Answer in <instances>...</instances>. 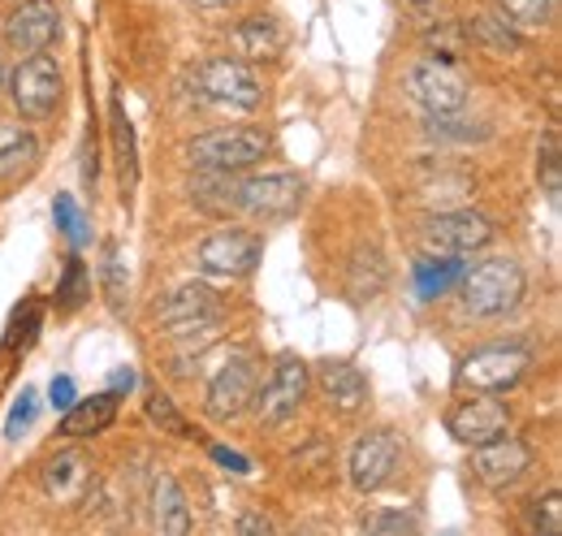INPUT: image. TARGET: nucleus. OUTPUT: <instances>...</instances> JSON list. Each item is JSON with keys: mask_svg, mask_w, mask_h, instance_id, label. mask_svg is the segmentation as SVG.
Instances as JSON below:
<instances>
[{"mask_svg": "<svg viewBox=\"0 0 562 536\" xmlns=\"http://www.w3.org/2000/svg\"><path fill=\"white\" fill-rule=\"evenodd\" d=\"M459 294H463V312L468 316H481V321L510 316L524 303V268L515 260H506V256L485 260V265H476L463 277Z\"/></svg>", "mask_w": 562, "mask_h": 536, "instance_id": "nucleus-1", "label": "nucleus"}, {"mask_svg": "<svg viewBox=\"0 0 562 536\" xmlns=\"http://www.w3.org/2000/svg\"><path fill=\"white\" fill-rule=\"evenodd\" d=\"M273 152V138L260 126H225V131L200 134L187 156L195 169H221V174H243L251 165H260Z\"/></svg>", "mask_w": 562, "mask_h": 536, "instance_id": "nucleus-2", "label": "nucleus"}, {"mask_svg": "<svg viewBox=\"0 0 562 536\" xmlns=\"http://www.w3.org/2000/svg\"><path fill=\"white\" fill-rule=\"evenodd\" d=\"M424 252L428 256H472L481 247L493 243V221L485 212H472V208H454V212H437L428 216L420 230Z\"/></svg>", "mask_w": 562, "mask_h": 536, "instance_id": "nucleus-3", "label": "nucleus"}, {"mask_svg": "<svg viewBox=\"0 0 562 536\" xmlns=\"http://www.w3.org/2000/svg\"><path fill=\"white\" fill-rule=\"evenodd\" d=\"M532 355L524 346H481L459 364V386L472 394H502L524 381Z\"/></svg>", "mask_w": 562, "mask_h": 536, "instance_id": "nucleus-4", "label": "nucleus"}, {"mask_svg": "<svg viewBox=\"0 0 562 536\" xmlns=\"http://www.w3.org/2000/svg\"><path fill=\"white\" fill-rule=\"evenodd\" d=\"M61 69L53 66L48 57H22L13 74H9V96H13V104H18V113L22 118H31V122H44V118H53L57 113V104H61Z\"/></svg>", "mask_w": 562, "mask_h": 536, "instance_id": "nucleus-5", "label": "nucleus"}, {"mask_svg": "<svg viewBox=\"0 0 562 536\" xmlns=\"http://www.w3.org/2000/svg\"><path fill=\"white\" fill-rule=\"evenodd\" d=\"M256 390H260V364L251 350H234L209 386V415L212 420H238L251 402H256Z\"/></svg>", "mask_w": 562, "mask_h": 536, "instance_id": "nucleus-6", "label": "nucleus"}, {"mask_svg": "<svg viewBox=\"0 0 562 536\" xmlns=\"http://www.w3.org/2000/svg\"><path fill=\"white\" fill-rule=\"evenodd\" d=\"M195 87L209 96L212 104H225V109H256L265 100L260 78L238 57H209L195 69Z\"/></svg>", "mask_w": 562, "mask_h": 536, "instance_id": "nucleus-7", "label": "nucleus"}, {"mask_svg": "<svg viewBox=\"0 0 562 536\" xmlns=\"http://www.w3.org/2000/svg\"><path fill=\"white\" fill-rule=\"evenodd\" d=\"M307 182L299 174H265V178H238V208L256 221H285L303 208Z\"/></svg>", "mask_w": 562, "mask_h": 536, "instance_id": "nucleus-8", "label": "nucleus"}, {"mask_svg": "<svg viewBox=\"0 0 562 536\" xmlns=\"http://www.w3.org/2000/svg\"><path fill=\"white\" fill-rule=\"evenodd\" d=\"M307 390H312V372L299 355H281L273 377L256 390V411L265 424H285L299 415V406L307 402Z\"/></svg>", "mask_w": 562, "mask_h": 536, "instance_id": "nucleus-9", "label": "nucleus"}, {"mask_svg": "<svg viewBox=\"0 0 562 536\" xmlns=\"http://www.w3.org/2000/svg\"><path fill=\"white\" fill-rule=\"evenodd\" d=\"M407 96L428 113H459L468 104V78L450 62L424 57L407 69Z\"/></svg>", "mask_w": 562, "mask_h": 536, "instance_id": "nucleus-10", "label": "nucleus"}, {"mask_svg": "<svg viewBox=\"0 0 562 536\" xmlns=\"http://www.w3.org/2000/svg\"><path fill=\"white\" fill-rule=\"evenodd\" d=\"M260 252H265L260 234H251V230H216L212 238L200 243L195 265L212 272V277H247L251 268L260 265Z\"/></svg>", "mask_w": 562, "mask_h": 536, "instance_id": "nucleus-11", "label": "nucleus"}, {"mask_svg": "<svg viewBox=\"0 0 562 536\" xmlns=\"http://www.w3.org/2000/svg\"><path fill=\"white\" fill-rule=\"evenodd\" d=\"M160 325L173 330V337L216 334V325H221V294L212 286H204V281H191V286L173 290L169 303L160 308Z\"/></svg>", "mask_w": 562, "mask_h": 536, "instance_id": "nucleus-12", "label": "nucleus"}, {"mask_svg": "<svg viewBox=\"0 0 562 536\" xmlns=\"http://www.w3.org/2000/svg\"><path fill=\"white\" fill-rule=\"evenodd\" d=\"M57 35H61V13H57L53 0H22V4L4 18V44H9L18 57L44 53Z\"/></svg>", "mask_w": 562, "mask_h": 536, "instance_id": "nucleus-13", "label": "nucleus"}, {"mask_svg": "<svg viewBox=\"0 0 562 536\" xmlns=\"http://www.w3.org/2000/svg\"><path fill=\"white\" fill-rule=\"evenodd\" d=\"M528 468H532V450H528L519 437L497 433V437H490V442L472 446V471H476V480L490 484V489L515 484Z\"/></svg>", "mask_w": 562, "mask_h": 536, "instance_id": "nucleus-14", "label": "nucleus"}, {"mask_svg": "<svg viewBox=\"0 0 562 536\" xmlns=\"http://www.w3.org/2000/svg\"><path fill=\"white\" fill-rule=\"evenodd\" d=\"M398 468V437L390 428H372L359 437L351 450V484L359 493H376L381 484H390V476Z\"/></svg>", "mask_w": 562, "mask_h": 536, "instance_id": "nucleus-15", "label": "nucleus"}, {"mask_svg": "<svg viewBox=\"0 0 562 536\" xmlns=\"http://www.w3.org/2000/svg\"><path fill=\"white\" fill-rule=\"evenodd\" d=\"M506 424H510V411L490 394H472L446 415V428L459 446H481L497 433H506Z\"/></svg>", "mask_w": 562, "mask_h": 536, "instance_id": "nucleus-16", "label": "nucleus"}, {"mask_svg": "<svg viewBox=\"0 0 562 536\" xmlns=\"http://www.w3.org/2000/svg\"><path fill=\"white\" fill-rule=\"evenodd\" d=\"M316 381H321V394L329 399V406H338L342 415H355L368 402V381L347 359H325L316 368Z\"/></svg>", "mask_w": 562, "mask_h": 536, "instance_id": "nucleus-17", "label": "nucleus"}, {"mask_svg": "<svg viewBox=\"0 0 562 536\" xmlns=\"http://www.w3.org/2000/svg\"><path fill=\"white\" fill-rule=\"evenodd\" d=\"M44 489H48V498H57L66 506H78L87 498V489H91V464L82 455H74V450L57 455L44 468Z\"/></svg>", "mask_w": 562, "mask_h": 536, "instance_id": "nucleus-18", "label": "nucleus"}, {"mask_svg": "<svg viewBox=\"0 0 562 536\" xmlns=\"http://www.w3.org/2000/svg\"><path fill=\"white\" fill-rule=\"evenodd\" d=\"M151 515H156V528L160 533H191V511H187V493L182 484L169 476V471H156L151 480Z\"/></svg>", "mask_w": 562, "mask_h": 536, "instance_id": "nucleus-19", "label": "nucleus"}, {"mask_svg": "<svg viewBox=\"0 0 562 536\" xmlns=\"http://www.w3.org/2000/svg\"><path fill=\"white\" fill-rule=\"evenodd\" d=\"M117 420V394H95V399H74L61 415V437H95Z\"/></svg>", "mask_w": 562, "mask_h": 536, "instance_id": "nucleus-20", "label": "nucleus"}, {"mask_svg": "<svg viewBox=\"0 0 562 536\" xmlns=\"http://www.w3.org/2000/svg\"><path fill=\"white\" fill-rule=\"evenodd\" d=\"M191 203L209 216H238V178L234 174H221V169H204L195 182H191Z\"/></svg>", "mask_w": 562, "mask_h": 536, "instance_id": "nucleus-21", "label": "nucleus"}, {"mask_svg": "<svg viewBox=\"0 0 562 536\" xmlns=\"http://www.w3.org/2000/svg\"><path fill=\"white\" fill-rule=\"evenodd\" d=\"M234 44H238V57L243 62H273L281 53L278 22L273 18H247V22H238Z\"/></svg>", "mask_w": 562, "mask_h": 536, "instance_id": "nucleus-22", "label": "nucleus"}, {"mask_svg": "<svg viewBox=\"0 0 562 536\" xmlns=\"http://www.w3.org/2000/svg\"><path fill=\"white\" fill-rule=\"evenodd\" d=\"M35 156H40V143L26 126H0V182L31 169Z\"/></svg>", "mask_w": 562, "mask_h": 536, "instance_id": "nucleus-23", "label": "nucleus"}, {"mask_svg": "<svg viewBox=\"0 0 562 536\" xmlns=\"http://www.w3.org/2000/svg\"><path fill=\"white\" fill-rule=\"evenodd\" d=\"M113 152H117V174H122V191L131 200L135 182H139V160H135V126L122 109V100H113Z\"/></svg>", "mask_w": 562, "mask_h": 536, "instance_id": "nucleus-24", "label": "nucleus"}, {"mask_svg": "<svg viewBox=\"0 0 562 536\" xmlns=\"http://www.w3.org/2000/svg\"><path fill=\"white\" fill-rule=\"evenodd\" d=\"M385 290V260L376 247H359L351 260V294L355 303H368Z\"/></svg>", "mask_w": 562, "mask_h": 536, "instance_id": "nucleus-25", "label": "nucleus"}, {"mask_svg": "<svg viewBox=\"0 0 562 536\" xmlns=\"http://www.w3.org/2000/svg\"><path fill=\"white\" fill-rule=\"evenodd\" d=\"M100 286H104V299H109V308L122 316L126 312V299H131V277H126V260H122V247L117 243H104V252H100Z\"/></svg>", "mask_w": 562, "mask_h": 536, "instance_id": "nucleus-26", "label": "nucleus"}, {"mask_svg": "<svg viewBox=\"0 0 562 536\" xmlns=\"http://www.w3.org/2000/svg\"><path fill=\"white\" fill-rule=\"evenodd\" d=\"M424 48H428V57H437V62H463V53H468V31L459 26V22H428L424 26Z\"/></svg>", "mask_w": 562, "mask_h": 536, "instance_id": "nucleus-27", "label": "nucleus"}, {"mask_svg": "<svg viewBox=\"0 0 562 536\" xmlns=\"http://www.w3.org/2000/svg\"><path fill=\"white\" fill-rule=\"evenodd\" d=\"M147 420L160 428V433H169V437H178V442H191V437H200L182 415H178V406L169 402V394H160V390H147Z\"/></svg>", "mask_w": 562, "mask_h": 536, "instance_id": "nucleus-28", "label": "nucleus"}, {"mask_svg": "<svg viewBox=\"0 0 562 536\" xmlns=\"http://www.w3.org/2000/svg\"><path fill=\"white\" fill-rule=\"evenodd\" d=\"M459 277V256H441V260H420L416 265V286H420V299H432V294H441L450 281Z\"/></svg>", "mask_w": 562, "mask_h": 536, "instance_id": "nucleus-29", "label": "nucleus"}, {"mask_svg": "<svg viewBox=\"0 0 562 536\" xmlns=\"http://www.w3.org/2000/svg\"><path fill=\"white\" fill-rule=\"evenodd\" d=\"M497 9H502V18H506L510 26L537 31V26H546V22H550L554 0H497Z\"/></svg>", "mask_w": 562, "mask_h": 536, "instance_id": "nucleus-30", "label": "nucleus"}, {"mask_svg": "<svg viewBox=\"0 0 562 536\" xmlns=\"http://www.w3.org/2000/svg\"><path fill=\"white\" fill-rule=\"evenodd\" d=\"M537 174H541V187L550 200H559L562 191V147H559V131H550L541 138V152H537Z\"/></svg>", "mask_w": 562, "mask_h": 536, "instance_id": "nucleus-31", "label": "nucleus"}, {"mask_svg": "<svg viewBox=\"0 0 562 536\" xmlns=\"http://www.w3.org/2000/svg\"><path fill=\"white\" fill-rule=\"evenodd\" d=\"M472 35L493 48V53H519V35H515V26H506V22H497V18H472Z\"/></svg>", "mask_w": 562, "mask_h": 536, "instance_id": "nucleus-32", "label": "nucleus"}, {"mask_svg": "<svg viewBox=\"0 0 562 536\" xmlns=\"http://www.w3.org/2000/svg\"><path fill=\"white\" fill-rule=\"evenodd\" d=\"M87 299H91L87 268H82V260H70V265H66V277H61V286H57V303H61L66 312H74V308H82Z\"/></svg>", "mask_w": 562, "mask_h": 536, "instance_id": "nucleus-33", "label": "nucleus"}, {"mask_svg": "<svg viewBox=\"0 0 562 536\" xmlns=\"http://www.w3.org/2000/svg\"><path fill=\"white\" fill-rule=\"evenodd\" d=\"M53 216H57V230L70 238L74 247H87V221H82V212H78V203L70 200V196H57V203H53Z\"/></svg>", "mask_w": 562, "mask_h": 536, "instance_id": "nucleus-34", "label": "nucleus"}, {"mask_svg": "<svg viewBox=\"0 0 562 536\" xmlns=\"http://www.w3.org/2000/svg\"><path fill=\"white\" fill-rule=\"evenodd\" d=\"M532 528L546 536H562V493H546L537 506H532Z\"/></svg>", "mask_w": 562, "mask_h": 536, "instance_id": "nucleus-35", "label": "nucleus"}, {"mask_svg": "<svg viewBox=\"0 0 562 536\" xmlns=\"http://www.w3.org/2000/svg\"><path fill=\"white\" fill-rule=\"evenodd\" d=\"M40 330V303L31 299L26 303V321H22V312L13 316V325H9V337H4V350H18V346H31V337Z\"/></svg>", "mask_w": 562, "mask_h": 536, "instance_id": "nucleus-36", "label": "nucleus"}, {"mask_svg": "<svg viewBox=\"0 0 562 536\" xmlns=\"http://www.w3.org/2000/svg\"><path fill=\"white\" fill-rule=\"evenodd\" d=\"M31 420H35V390H22V399L13 402L9 420H4V437H22L31 428Z\"/></svg>", "mask_w": 562, "mask_h": 536, "instance_id": "nucleus-37", "label": "nucleus"}, {"mask_svg": "<svg viewBox=\"0 0 562 536\" xmlns=\"http://www.w3.org/2000/svg\"><path fill=\"white\" fill-rule=\"evenodd\" d=\"M363 528H368V533H416L420 524H416L412 515H372Z\"/></svg>", "mask_w": 562, "mask_h": 536, "instance_id": "nucleus-38", "label": "nucleus"}, {"mask_svg": "<svg viewBox=\"0 0 562 536\" xmlns=\"http://www.w3.org/2000/svg\"><path fill=\"white\" fill-rule=\"evenodd\" d=\"M403 9L416 18V22H437V9H441V0H403Z\"/></svg>", "mask_w": 562, "mask_h": 536, "instance_id": "nucleus-39", "label": "nucleus"}, {"mask_svg": "<svg viewBox=\"0 0 562 536\" xmlns=\"http://www.w3.org/2000/svg\"><path fill=\"white\" fill-rule=\"evenodd\" d=\"M48 394H53V406H61V411H66V406H70V402L78 399V390H74V381H70V377H57Z\"/></svg>", "mask_w": 562, "mask_h": 536, "instance_id": "nucleus-40", "label": "nucleus"}, {"mask_svg": "<svg viewBox=\"0 0 562 536\" xmlns=\"http://www.w3.org/2000/svg\"><path fill=\"white\" fill-rule=\"evenodd\" d=\"M212 459L225 464V468H234V471H251V464H247L243 455H234V450H225V446H212Z\"/></svg>", "mask_w": 562, "mask_h": 536, "instance_id": "nucleus-41", "label": "nucleus"}, {"mask_svg": "<svg viewBox=\"0 0 562 536\" xmlns=\"http://www.w3.org/2000/svg\"><path fill=\"white\" fill-rule=\"evenodd\" d=\"M131 386H135V368H117V372L109 377V390H113V394H122V390H131Z\"/></svg>", "mask_w": 562, "mask_h": 536, "instance_id": "nucleus-42", "label": "nucleus"}, {"mask_svg": "<svg viewBox=\"0 0 562 536\" xmlns=\"http://www.w3.org/2000/svg\"><path fill=\"white\" fill-rule=\"evenodd\" d=\"M238 533H273V524H269V520H260V515H251V520H243V524H238Z\"/></svg>", "mask_w": 562, "mask_h": 536, "instance_id": "nucleus-43", "label": "nucleus"}, {"mask_svg": "<svg viewBox=\"0 0 562 536\" xmlns=\"http://www.w3.org/2000/svg\"><path fill=\"white\" fill-rule=\"evenodd\" d=\"M204 9H221V4H234V0H200Z\"/></svg>", "mask_w": 562, "mask_h": 536, "instance_id": "nucleus-44", "label": "nucleus"}]
</instances>
